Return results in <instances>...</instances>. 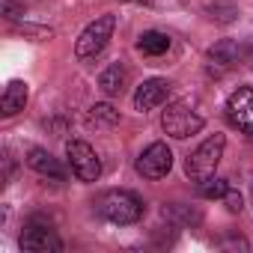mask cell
<instances>
[{
    "mask_svg": "<svg viewBox=\"0 0 253 253\" xmlns=\"http://www.w3.org/2000/svg\"><path fill=\"white\" fill-rule=\"evenodd\" d=\"M223 146H226V137L223 134H211L209 140H203L188 158H185V173L191 182H206L214 176L217 164H220V155H223Z\"/></svg>",
    "mask_w": 253,
    "mask_h": 253,
    "instance_id": "7a4b0ae2",
    "label": "cell"
},
{
    "mask_svg": "<svg viewBox=\"0 0 253 253\" xmlns=\"http://www.w3.org/2000/svg\"><path fill=\"white\" fill-rule=\"evenodd\" d=\"M66 158H69V167L72 173L81 179V182H95L101 176V161L95 155V149L84 140H72L66 146Z\"/></svg>",
    "mask_w": 253,
    "mask_h": 253,
    "instance_id": "5b68a950",
    "label": "cell"
},
{
    "mask_svg": "<svg viewBox=\"0 0 253 253\" xmlns=\"http://www.w3.org/2000/svg\"><path fill=\"white\" fill-rule=\"evenodd\" d=\"M21 250H27V253H60L63 241L57 238V232L48 223L30 220L21 232Z\"/></svg>",
    "mask_w": 253,
    "mask_h": 253,
    "instance_id": "ba28073f",
    "label": "cell"
},
{
    "mask_svg": "<svg viewBox=\"0 0 253 253\" xmlns=\"http://www.w3.org/2000/svg\"><path fill=\"white\" fill-rule=\"evenodd\" d=\"M95 211H98L104 220L125 226V223H134V220L143 217V203H140V197L131 194V191H104V194L95 200Z\"/></svg>",
    "mask_w": 253,
    "mask_h": 253,
    "instance_id": "6da1fadb",
    "label": "cell"
},
{
    "mask_svg": "<svg viewBox=\"0 0 253 253\" xmlns=\"http://www.w3.org/2000/svg\"><path fill=\"white\" fill-rule=\"evenodd\" d=\"M167 95H170V81H164V78L143 81V84L137 86V92H134V107L146 113V110H152V107L164 104V101H167Z\"/></svg>",
    "mask_w": 253,
    "mask_h": 253,
    "instance_id": "9c48e42d",
    "label": "cell"
},
{
    "mask_svg": "<svg viewBox=\"0 0 253 253\" xmlns=\"http://www.w3.org/2000/svg\"><path fill=\"white\" fill-rule=\"evenodd\" d=\"M86 122L95 125V128H110V125L119 122V110H113V104H92L86 113Z\"/></svg>",
    "mask_w": 253,
    "mask_h": 253,
    "instance_id": "9a60e30c",
    "label": "cell"
},
{
    "mask_svg": "<svg viewBox=\"0 0 253 253\" xmlns=\"http://www.w3.org/2000/svg\"><path fill=\"white\" fill-rule=\"evenodd\" d=\"M206 15L217 24H232L238 18V6L232 3V0H214V3L206 6Z\"/></svg>",
    "mask_w": 253,
    "mask_h": 253,
    "instance_id": "2e32d148",
    "label": "cell"
},
{
    "mask_svg": "<svg viewBox=\"0 0 253 253\" xmlns=\"http://www.w3.org/2000/svg\"><path fill=\"white\" fill-rule=\"evenodd\" d=\"M223 203H226L229 211H241V194L238 191H226L223 194Z\"/></svg>",
    "mask_w": 253,
    "mask_h": 253,
    "instance_id": "ac0fdd59",
    "label": "cell"
},
{
    "mask_svg": "<svg viewBox=\"0 0 253 253\" xmlns=\"http://www.w3.org/2000/svg\"><path fill=\"white\" fill-rule=\"evenodd\" d=\"M125 69L119 66V63H110L101 75H98V86H101V92L104 95H119L122 89H125Z\"/></svg>",
    "mask_w": 253,
    "mask_h": 253,
    "instance_id": "7c38bea8",
    "label": "cell"
},
{
    "mask_svg": "<svg viewBox=\"0 0 253 253\" xmlns=\"http://www.w3.org/2000/svg\"><path fill=\"white\" fill-rule=\"evenodd\" d=\"M128 3H146V0H128Z\"/></svg>",
    "mask_w": 253,
    "mask_h": 253,
    "instance_id": "d6986e66",
    "label": "cell"
},
{
    "mask_svg": "<svg viewBox=\"0 0 253 253\" xmlns=\"http://www.w3.org/2000/svg\"><path fill=\"white\" fill-rule=\"evenodd\" d=\"M229 191V185L223 182V179H206V182H200V194L206 197V200H223V194Z\"/></svg>",
    "mask_w": 253,
    "mask_h": 253,
    "instance_id": "e0dca14e",
    "label": "cell"
},
{
    "mask_svg": "<svg viewBox=\"0 0 253 253\" xmlns=\"http://www.w3.org/2000/svg\"><path fill=\"white\" fill-rule=\"evenodd\" d=\"M209 63L217 66V69H229L232 63H238V45L229 42V39L217 42L214 48H209Z\"/></svg>",
    "mask_w": 253,
    "mask_h": 253,
    "instance_id": "5bb4252c",
    "label": "cell"
},
{
    "mask_svg": "<svg viewBox=\"0 0 253 253\" xmlns=\"http://www.w3.org/2000/svg\"><path fill=\"white\" fill-rule=\"evenodd\" d=\"M113 27H116V18H113V15H101V18H95V21L78 36V45H75L78 60H92V57H98V54L104 51L107 39L113 36Z\"/></svg>",
    "mask_w": 253,
    "mask_h": 253,
    "instance_id": "277c9868",
    "label": "cell"
},
{
    "mask_svg": "<svg viewBox=\"0 0 253 253\" xmlns=\"http://www.w3.org/2000/svg\"><path fill=\"white\" fill-rule=\"evenodd\" d=\"M137 51L146 54V57H161V54L170 51V36L167 33H158V30H146L137 39Z\"/></svg>",
    "mask_w": 253,
    "mask_h": 253,
    "instance_id": "4fadbf2b",
    "label": "cell"
},
{
    "mask_svg": "<svg viewBox=\"0 0 253 253\" xmlns=\"http://www.w3.org/2000/svg\"><path fill=\"white\" fill-rule=\"evenodd\" d=\"M226 119L247 137H253V86H238L226 101Z\"/></svg>",
    "mask_w": 253,
    "mask_h": 253,
    "instance_id": "8992f818",
    "label": "cell"
},
{
    "mask_svg": "<svg viewBox=\"0 0 253 253\" xmlns=\"http://www.w3.org/2000/svg\"><path fill=\"white\" fill-rule=\"evenodd\" d=\"M27 164H30V170H36L39 176H45V179H51V182H63V179H66L63 164H60L48 149L33 146V149L27 152Z\"/></svg>",
    "mask_w": 253,
    "mask_h": 253,
    "instance_id": "30bf717a",
    "label": "cell"
},
{
    "mask_svg": "<svg viewBox=\"0 0 253 253\" xmlns=\"http://www.w3.org/2000/svg\"><path fill=\"white\" fill-rule=\"evenodd\" d=\"M203 125H206L203 116L194 113L185 101H173V104H167V110H164V116H161V128H164L170 137H176V140H185V137L197 134Z\"/></svg>",
    "mask_w": 253,
    "mask_h": 253,
    "instance_id": "3957f363",
    "label": "cell"
},
{
    "mask_svg": "<svg viewBox=\"0 0 253 253\" xmlns=\"http://www.w3.org/2000/svg\"><path fill=\"white\" fill-rule=\"evenodd\" d=\"M24 104H27V84H24V81H12V84L6 86L3 98H0V113L9 119V116L21 113Z\"/></svg>",
    "mask_w": 253,
    "mask_h": 253,
    "instance_id": "8fae6325",
    "label": "cell"
},
{
    "mask_svg": "<svg viewBox=\"0 0 253 253\" xmlns=\"http://www.w3.org/2000/svg\"><path fill=\"white\" fill-rule=\"evenodd\" d=\"M173 170V152L167 143H152L137 158V173L143 179H164Z\"/></svg>",
    "mask_w": 253,
    "mask_h": 253,
    "instance_id": "52a82bcc",
    "label": "cell"
}]
</instances>
